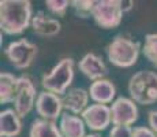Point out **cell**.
Segmentation results:
<instances>
[{
  "label": "cell",
  "mask_w": 157,
  "mask_h": 137,
  "mask_svg": "<svg viewBox=\"0 0 157 137\" xmlns=\"http://www.w3.org/2000/svg\"><path fill=\"white\" fill-rule=\"evenodd\" d=\"M33 11L29 0H2L0 2V29L8 36L23 33L32 26Z\"/></svg>",
  "instance_id": "6da1fadb"
},
{
  "label": "cell",
  "mask_w": 157,
  "mask_h": 137,
  "mask_svg": "<svg viewBox=\"0 0 157 137\" xmlns=\"http://www.w3.org/2000/svg\"><path fill=\"white\" fill-rule=\"evenodd\" d=\"M128 93L135 103L150 106L157 102V73L141 70L128 81Z\"/></svg>",
  "instance_id": "7a4b0ae2"
},
{
  "label": "cell",
  "mask_w": 157,
  "mask_h": 137,
  "mask_svg": "<svg viewBox=\"0 0 157 137\" xmlns=\"http://www.w3.org/2000/svg\"><path fill=\"white\" fill-rule=\"evenodd\" d=\"M140 42L134 41L126 36H116L107 45V58L113 66L120 69L131 67L137 63L140 56Z\"/></svg>",
  "instance_id": "3957f363"
},
{
  "label": "cell",
  "mask_w": 157,
  "mask_h": 137,
  "mask_svg": "<svg viewBox=\"0 0 157 137\" xmlns=\"http://www.w3.org/2000/svg\"><path fill=\"white\" fill-rule=\"evenodd\" d=\"M74 59L71 58H63L49 73L43 75L41 85L44 91L56 93L59 96H64L68 91V87L74 80Z\"/></svg>",
  "instance_id": "277c9868"
},
{
  "label": "cell",
  "mask_w": 157,
  "mask_h": 137,
  "mask_svg": "<svg viewBox=\"0 0 157 137\" xmlns=\"http://www.w3.org/2000/svg\"><path fill=\"white\" fill-rule=\"evenodd\" d=\"M123 14L120 0H98L94 3L92 18L102 29H115L122 22Z\"/></svg>",
  "instance_id": "5b68a950"
},
{
  "label": "cell",
  "mask_w": 157,
  "mask_h": 137,
  "mask_svg": "<svg viewBox=\"0 0 157 137\" xmlns=\"http://www.w3.org/2000/svg\"><path fill=\"white\" fill-rule=\"evenodd\" d=\"M37 45L30 42L28 38L13 41L4 48V55L10 63L18 70L28 69L33 63L34 58L37 56Z\"/></svg>",
  "instance_id": "8992f818"
},
{
  "label": "cell",
  "mask_w": 157,
  "mask_h": 137,
  "mask_svg": "<svg viewBox=\"0 0 157 137\" xmlns=\"http://www.w3.org/2000/svg\"><path fill=\"white\" fill-rule=\"evenodd\" d=\"M37 91L29 75H21L18 77L17 92L14 97V110L18 112L21 118H25L36 106L37 100Z\"/></svg>",
  "instance_id": "52a82bcc"
},
{
  "label": "cell",
  "mask_w": 157,
  "mask_h": 137,
  "mask_svg": "<svg viewBox=\"0 0 157 137\" xmlns=\"http://www.w3.org/2000/svg\"><path fill=\"white\" fill-rule=\"evenodd\" d=\"M113 126H131L138 121V107L135 102L128 97L120 96L115 99L111 106Z\"/></svg>",
  "instance_id": "ba28073f"
},
{
  "label": "cell",
  "mask_w": 157,
  "mask_h": 137,
  "mask_svg": "<svg viewBox=\"0 0 157 137\" xmlns=\"http://www.w3.org/2000/svg\"><path fill=\"white\" fill-rule=\"evenodd\" d=\"M62 110H64L62 96L48 91L38 93L36 100V111L41 117V119L55 122L57 118L62 117Z\"/></svg>",
  "instance_id": "9c48e42d"
},
{
  "label": "cell",
  "mask_w": 157,
  "mask_h": 137,
  "mask_svg": "<svg viewBox=\"0 0 157 137\" xmlns=\"http://www.w3.org/2000/svg\"><path fill=\"white\" fill-rule=\"evenodd\" d=\"M85 121L86 126L90 130L94 132H101L105 130L111 123H112V114H111V107L107 104H90L83 114L81 115Z\"/></svg>",
  "instance_id": "30bf717a"
},
{
  "label": "cell",
  "mask_w": 157,
  "mask_h": 137,
  "mask_svg": "<svg viewBox=\"0 0 157 137\" xmlns=\"http://www.w3.org/2000/svg\"><path fill=\"white\" fill-rule=\"evenodd\" d=\"M78 69H79V71L82 73L85 77L92 80L93 82L102 80L108 73V69H107V66H105L102 58L93 54V52L83 55L82 59L78 63Z\"/></svg>",
  "instance_id": "8fae6325"
},
{
  "label": "cell",
  "mask_w": 157,
  "mask_h": 137,
  "mask_svg": "<svg viewBox=\"0 0 157 137\" xmlns=\"http://www.w3.org/2000/svg\"><path fill=\"white\" fill-rule=\"evenodd\" d=\"M63 99V108L66 112H70L74 115H82L83 111L89 107V91L83 88H71L67 91Z\"/></svg>",
  "instance_id": "7c38bea8"
},
{
  "label": "cell",
  "mask_w": 157,
  "mask_h": 137,
  "mask_svg": "<svg viewBox=\"0 0 157 137\" xmlns=\"http://www.w3.org/2000/svg\"><path fill=\"white\" fill-rule=\"evenodd\" d=\"M59 129L63 137H86V123L79 115L63 112L59 119Z\"/></svg>",
  "instance_id": "4fadbf2b"
},
{
  "label": "cell",
  "mask_w": 157,
  "mask_h": 137,
  "mask_svg": "<svg viewBox=\"0 0 157 137\" xmlns=\"http://www.w3.org/2000/svg\"><path fill=\"white\" fill-rule=\"evenodd\" d=\"M90 99L97 104H109L115 102V95H116V88L113 82L102 78V80L92 82L89 88Z\"/></svg>",
  "instance_id": "5bb4252c"
},
{
  "label": "cell",
  "mask_w": 157,
  "mask_h": 137,
  "mask_svg": "<svg viewBox=\"0 0 157 137\" xmlns=\"http://www.w3.org/2000/svg\"><path fill=\"white\" fill-rule=\"evenodd\" d=\"M32 29L36 34L43 37H53L62 30V23L55 18L47 17L43 11H38L33 15L32 19Z\"/></svg>",
  "instance_id": "9a60e30c"
},
{
  "label": "cell",
  "mask_w": 157,
  "mask_h": 137,
  "mask_svg": "<svg viewBox=\"0 0 157 137\" xmlns=\"http://www.w3.org/2000/svg\"><path fill=\"white\" fill-rule=\"evenodd\" d=\"M21 132H22V122L15 110L7 108L0 112V136L17 137Z\"/></svg>",
  "instance_id": "2e32d148"
},
{
  "label": "cell",
  "mask_w": 157,
  "mask_h": 137,
  "mask_svg": "<svg viewBox=\"0 0 157 137\" xmlns=\"http://www.w3.org/2000/svg\"><path fill=\"white\" fill-rule=\"evenodd\" d=\"M18 77L7 71H2L0 74V103L8 104L14 103L15 92H17Z\"/></svg>",
  "instance_id": "e0dca14e"
},
{
  "label": "cell",
  "mask_w": 157,
  "mask_h": 137,
  "mask_svg": "<svg viewBox=\"0 0 157 137\" xmlns=\"http://www.w3.org/2000/svg\"><path fill=\"white\" fill-rule=\"evenodd\" d=\"M29 137H63L59 126L52 121L36 119L29 130Z\"/></svg>",
  "instance_id": "ac0fdd59"
},
{
  "label": "cell",
  "mask_w": 157,
  "mask_h": 137,
  "mask_svg": "<svg viewBox=\"0 0 157 137\" xmlns=\"http://www.w3.org/2000/svg\"><path fill=\"white\" fill-rule=\"evenodd\" d=\"M142 54L152 65L157 67V33H149L145 36Z\"/></svg>",
  "instance_id": "d6986e66"
},
{
  "label": "cell",
  "mask_w": 157,
  "mask_h": 137,
  "mask_svg": "<svg viewBox=\"0 0 157 137\" xmlns=\"http://www.w3.org/2000/svg\"><path fill=\"white\" fill-rule=\"evenodd\" d=\"M45 6H47V8L53 15L64 17L67 8L71 6V2L70 0H47V2H45Z\"/></svg>",
  "instance_id": "ffe728a7"
},
{
  "label": "cell",
  "mask_w": 157,
  "mask_h": 137,
  "mask_svg": "<svg viewBox=\"0 0 157 137\" xmlns=\"http://www.w3.org/2000/svg\"><path fill=\"white\" fill-rule=\"evenodd\" d=\"M94 3V0H74V2H71V6L79 17L86 18L92 15Z\"/></svg>",
  "instance_id": "44dd1931"
},
{
  "label": "cell",
  "mask_w": 157,
  "mask_h": 137,
  "mask_svg": "<svg viewBox=\"0 0 157 137\" xmlns=\"http://www.w3.org/2000/svg\"><path fill=\"white\" fill-rule=\"evenodd\" d=\"M109 137H132L131 126H112Z\"/></svg>",
  "instance_id": "7402d4cb"
},
{
  "label": "cell",
  "mask_w": 157,
  "mask_h": 137,
  "mask_svg": "<svg viewBox=\"0 0 157 137\" xmlns=\"http://www.w3.org/2000/svg\"><path fill=\"white\" fill-rule=\"evenodd\" d=\"M132 137H157V135L147 126H137L132 129Z\"/></svg>",
  "instance_id": "603a6c76"
},
{
  "label": "cell",
  "mask_w": 157,
  "mask_h": 137,
  "mask_svg": "<svg viewBox=\"0 0 157 137\" xmlns=\"http://www.w3.org/2000/svg\"><path fill=\"white\" fill-rule=\"evenodd\" d=\"M147 123L150 129L157 135V110H152L147 112Z\"/></svg>",
  "instance_id": "cb8c5ba5"
},
{
  "label": "cell",
  "mask_w": 157,
  "mask_h": 137,
  "mask_svg": "<svg viewBox=\"0 0 157 137\" xmlns=\"http://www.w3.org/2000/svg\"><path fill=\"white\" fill-rule=\"evenodd\" d=\"M120 2H122V0H120ZM132 8H134V2H132V0H123L122 2V10L124 14L131 11Z\"/></svg>",
  "instance_id": "d4e9b609"
},
{
  "label": "cell",
  "mask_w": 157,
  "mask_h": 137,
  "mask_svg": "<svg viewBox=\"0 0 157 137\" xmlns=\"http://www.w3.org/2000/svg\"><path fill=\"white\" fill-rule=\"evenodd\" d=\"M86 137H100L98 135H96V133H90V135H87Z\"/></svg>",
  "instance_id": "484cf974"
}]
</instances>
